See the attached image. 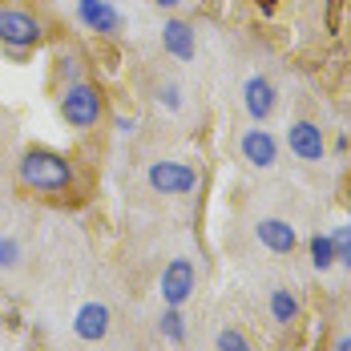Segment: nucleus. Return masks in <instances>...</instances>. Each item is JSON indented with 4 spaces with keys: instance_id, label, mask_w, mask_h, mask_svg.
Listing matches in <instances>:
<instances>
[{
    "instance_id": "1",
    "label": "nucleus",
    "mask_w": 351,
    "mask_h": 351,
    "mask_svg": "<svg viewBox=\"0 0 351 351\" xmlns=\"http://www.w3.org/2000/svg\"><path fill=\"white\" fill-rule=\"evenodd\" d=\"M16 182L33 194H69L77 174H73V162L57 149H45V145H33L21 154L16 162Z\"/></svg>"
},
{
    "instance_id": "2",
    "label": "nucleus",
    "mask_w": 351,
    "mask_h": 351,
    "mask_svg": "<svg viewBox=\"0 0 351 351\" xmlns=\"http://www.w3.org/2000/svg\"><path fill=\"white\" fill-rule=\"evenodd\" d=\"M61 117H65V125L69 130H93L101 117H106V93L93 85V81H69L65 89H61Z\"/></svg>"
},
{
    "instance_id": "3",
    "label": "nucleus",
    "mask_w": 351,
    "mask_h": 351,
    "mask_svg": "<svg viewBox=\"0 0 351 351\" xmlns=\"http://www.w3.org/2000/svg\"><path fill=\"white\" fill-rule=\"evenodd\" d=\"M145 182L154 194H166V198H182V194H194L202 174L190 166V162H178V158H162V162H149Z\"/></svg>"
},
{
    "instance_id": "4",
    "label": "nucleus",
    "mask_w": 351,
    "mask_h": 351,
    "mask_svg": "<svg viewBox=\"0 0 351 351\" xmlns=\"http://www.w3.org/2000/svg\"><path fill=\"white\" fill-rule=\"evenodd\" d=\"M45 40V25L40 16L25 12V8H0V45L12 53H29Z\"/></svg>"
},
{
    "instance_id": "5",
    "label": "nucleus",
    "mask_w": 351,
    "mask_h": 351,
    "mask_svg": "<svg viewBox=\"0 0 351 351\" xmlns=\"http://www.w3.org/2000/svg\"><path fill=\"white\" fill-rule=\"evenodd\" d=\"M162 303L166 307H186L194 299V287H198V271L190 258H170L166 271H162Z\"/></svg>"
},
{
    "instance_id": "6",
    "label": "nucleus",
    "mask_w": 351,
    "mask_h": 351,
    "mask_svg": "<svg viewBox=\"0 0 351 351\" xmlns=\"http://www.w3.org/2000/svg\"><path fill=\"white\" fill-rule=\"evenodd\" d=\"M279 106V93H275V85H271V77H263V73H250L243 81V109L246 117L254 121V125H263L271 113Z\"/></svg>"
},
{
    "instance_id": "7",
    "label": "nucleus",
    "mask_w": 351,
    "mask_h": 351,
    "mask_svg": "<svg viewBox=\"0 0 351 351\" xmlns=\"http://www.w3.org/2000/svg\"><path fill=\"white\" fill-rule=\"evenodd\" d=\"M239 154H243V162H250L254 170H271L279 162V138L271 130H263V125H250V130H243V138H239Z\"/></svg>"
},
{
    "instance_id": "8",
    "label": "nucleus",
    "mask_w": 351,
    "mask_h": 351,
    "mask_svg": "<svg viewBox=\"0 0 351 351\" xmlns=\"http://www.w3.org/2000/svg\"><path fill=\"white\" fill-rule=\"evenodd\" d=\"M287 149L299 158V162H323L327 158V138L315 121H291L287 125Z\"/></svg>"
},
{
    "instance_id": "9",
    "label": "nucleus",
    "mask_w": 351,
    "mask_h": 351,
    "mask_svg": "<svg viewBox=\"0 0 351 351\" xmlns=\"http://www.w3.org/2000/svg\"><path fill=\"white\" fill-rule=\"evenodd\" d=\"M77 21L89 33H101V36H117L125 29V16L109 0H77Z\"/></svg>"
},
{
    "instance_id": "10",
    "label": "nucleus",
    "mask_w": 351,
    "mask_h": 351,
    "mask_svg": "<svg viewBox=\"0 0 351 351\" xmlns=\"http://www.w3.org/2000/svg\"><path fill=\"white\" fill-rule=\"evenodd\" d=\"M113 327V315H109L106 303H81L77 315H73V335L81 343H101Z\"/></svg>"
},
{
    "instance_id": "11",
    "label": "nucleus",
    "mask_w": 351,
    "mask_h": 351,
    "mask_svg": "<svg viewBox=\"0 0 351 351\" xmlns=\"http://www.w3.org/2000/svg\"><path fill=\"white\" fill-rule=\"evenodd\" d=\"M254 239L267 246L271 254H291L299 246V230L287 218H258L254 222Z\"/></svg>"
},
{
    "instance_id": "12",
    "label": "nucleus",
    "mask_w": 351,
    "mask_h": 351,
    "mask_svg": "<svg viewBox=\"0 0 351 351\" xmlns=\"http://www.w3.org/2000/svg\"><path fill=\"white\" fill-rule=\"evenodd\" d=\"M162 49L174 57V61H194V53H198V40H194V29L186 25V21H178L170 16L166 25H162Z\"/></svg>"
},
{
    "instance_id": "13",
    "label": "nucleus",
    "mask_w": 351,
    "mask_h": 351,
    "mask_svg": "<svg viewBox=\"0 0 351 351\" xmlns=\"http://www.w3.org/2000/svg\"><path fill=\"white\" fill-rule=\"evenodd\" d=\"M299 315H303L299 295H295L291 287H275V291H271V319L282 323V327H291V323H299Z\"/></svg>"
},
{
    "instance_id": "14",
    "label": "nucleus",
    "mask_w": 351,
    "mask_h": 351,
    "mask_svg": "<svg viewBox=\"0 0 351 351\" xmlns=\"http://www.w3.org/2000/svg\"><path fill=\"white\" fill-rule=\"evenodd\" d=\"M307 246H311V267H315V271H331V267L339 263V250L331 243V234H315Z\"/></svg>"
},
{
    "instance_id": "15",
    "label": "nucleus",
    "mask_w": 351,
    "mask_h": 351,
    "mask_svg": "<svg viewBox=\"0 0 351 351\" xmlns=\"http://www.w3.org/2000/svg\"><path fill=\"white\" fill-rule=\"evenodd\" d=\"M158 331H162V339H170V343H186V319H182V307H166L162 319H158Z\"/></svg>"
},
{
    "instance_id": "16",
    "label": "nucleus",
    "mask_w": 351,
    "mask_h": 351,
    "mask_svg": "<svg viewBox=\"0 0 351 351\" xmlns=\"http://www.w3.org/2000/svg\"><path fill=\"white\" fill-rule=\"evenodd\" d=\"M214 348L218 351H250V339H246L239 327H222V331L214 335Z\"/></svg>"
},
{
    "instance_id": "17",
    "label": "nucleus",
    "mask_w": 351,
    "mask_h": 351,
    "mask_svg": "<svg viewBox=\"0 0 351 351\" xmlns=\"http://www.w3.org/2000/svg\"><path fill=\"white\" fill-rule=\"evenodd\" d=\"M331 243H335V250H339V267L351 271V222L339 226V230H331Z\"/></svg>"
},
{
    "instance_id": "18",
    "label": "nucleus",
    "mask_w": 351,
    "mask_h": 351,
    "mask_svg": "<svg viewBox=\"0 0 351 351\" xmlns=\"http://www.w3.org/2000/svg\"><path fill=\"white\" fill-rule=\"evenodd\" d=\"M16 263H21V246H16V239L0 234V267H4V271H12Z\"/></svg>"
},
{
    "instance_id": "19",
    "label": "nucleus",
    "mask_w": 351,
    "mask_h": 351,
    "mask_svg": "<svg viewBox=\"0 0 351 351\" xmlns=\"http://www.w3.org/2000/svg\"><path fill=\"white\" fill-rule=\"evenodd\" d=\"M158 101L170 109V113H178V109H182V85H178V81H166V85L158 89Z\"/></svg>"
},
{
    "instance_id": "20",
    "label": "nucleus",
    "mask_w": 351,
    "mask_h": 351,
    "mask_svg": "<svg viewBox=\"0 0 351 351\" xmlns=\"http://www.w3.org/2000/svg\"><path fill=\"white\" fill-rule=\"evenodd\" d=\"M61 73H65L69 81H81V77H77V57H73V53H61Z\"/></svg>"
},
{
    "instance_id": "21",
    "label": "nucleus",
    "mask_w": 351,
    "mask_h": 351,
    "mask_svg": "<svg viewBox=\"0 0 351 351\" xmlns=\"http://www.w3.org/2000/svg\"><path fill=\"white\" fill-rule=\"evenodd\" d=\"M134 130H138V121H134V117H117V134H121V138H130Z\"/></svg>"
},
{
    "instance_id": "22",
    "label": "nucleus",
    "mask_w": 351,
    "mask_h": 351,
    "mask_svg": "<svg viewBox=\"0 0 351 351\" xmlns=\"http://www.w3.org/2000/svg\"><path fill=\"white\" fill-rule=\"evenodd\" d=\"M331 351H351V335H339V339H335V348Z\"/></svg>"
},
{
    "instance_id": "23",
    "label": "nucleus",
    "mask_w": 351,
    "mask_h": 351,
    "mask_svg": "<svg viewBox=\"0 0 351 351\" xmlns=\"http://www.w3.org/2000/svg\"><path fill=\"white\" fill-rule=\"evenodd\" d=\"M154 4H158V8H178L182 0H154Z\"/></svg>"
}]
</instances>
